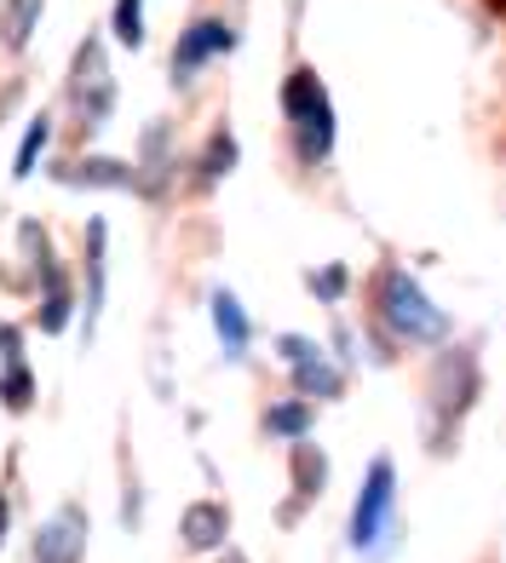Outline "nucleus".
<instances>
[{
    "label": "nucleus",
    "instance_id": "obj_17",
    "mask_svg": "<svg viewBox=\"0 0 506 563\" xmlns=\"http://www.w3.org/2000/svg\"><path fill=\"white\" fill-rule=\"evenodd\" d=\"M162 144H167V126H150L144 133V190H162V173H167Z\"/></svg>",
    "mask_w": 506,
    "mask_h": 563
},
{
    "label": "nucleus",
    "instance_id": "obj_5",
    "mask_svg": "<svg viewBox=\"0 0 506 563\" xmlns=\"http://www.w3.org/2000/svg\"><path fill=\"white\" fill-rule=\"evenodd\" d=\"M81 547H87V518H81V506H64L53 523H41L35 563H81Z\"/></svg>",
    "mask_w": 506,
    "mask_h": 563
},
{
    "label": "nucleus",
    "instance_id": "obj_14",
    "mask_svg": "<svg viewBox=\"0 0 506 563\" xmlns=\"http://www.w3.org/2000/svg\"><path fill=\"white\" fill-rule=\"evenodd\" d=\"M46 139H53V121H46V115H35V121H30V133H23V144H18V162H12V178H30V173H35V162H41V150H46Z\"/></svg>",
    "mask_w": 506,
    "mask_h": 563
},
{
    "label": "nucleus",
    "instance_id": "obj_16",
    "mask_svg": "<svg viewBox=\"0 0 506 563\" xmlns=\"http://www.w3.org/2000/svg\"><path fill=\"white\" fill-rule=\"evenodd\" d=\"M116 41L144 46V0H116Z\"/></svg>",
    "mask_w": 506,
    "mask_h": 563
},
{
    "label": "nucleus",
    "instance_id": "obj_10",
    "mask_svg": "<svg viewBox=\"0 0 506 563\" xmlns=\"http://www.w3.org/2000/svg\"><path fill=\"white\" fill-rule=\"evenodd\" d=\"M98 311H105V224H87V334H92V322Z\"/></svg>",
    "mask_w": 506,
    "mask_h": 563
},
{
    "label": "nucleus",
    "instance_id": "obj_11",
    "mask_svg": "<svg viewBox=\"0 0 506 563\" xmlns=\"http://www.w3.org/2000/svg\"><path fill=\"white\" fill-rule=\"evenodd\" d=\"M213 328H219V340H224V351H231V356H242L248 351V334H253V328H248V317H242V305H237V294H213Z\"/></svg>",
    "mask_w": 506,
    "mask_h": 563
},
{
    "label": "nucleus",
    "instance_id": "obj_12",
    "mask_svg": "<svg viewBox=\"0 0 506 563\" xmlns=\"http://www.w3.org/2000/svg\"><path fill=\"white\" fill-rule=\"evenodd\" d=\"M41 282H46V299H41V328L46 334H58V328L69 322V288H64V276H58V265L41 253Z\"/></svg>",
    "mask_w": 506,
    "mask_h": 563
},
{
    "label": "nucleus",
    "instance_id": "obj_21",
    "mask_svg": "<svg viewBox=\"0 0 506 563\" xmlns=\"http://www.w3.org/2000/svg\"><path fill=\"white\" fill-rule=\"evenodd\" d=\"M317 288H322L328 299H334V294L345 288V271H340V265H334V271H322V276H317Z\"/></svg>",
    "mask_w": 506,
    "mask_h": 563
},
{
    "label": "nucleus",
    "instance_id": "obj_20",
    "mask_svg": "<svg viewBox=\"0 0 506 563\" xmlns=\"http://www.w3.org/2000/svg\"><path fill=\"white\" fill-rule=\"evenodd\" d=\"M0 363H18V328H0Z\"/></svg>",
    "mask_w": 506,
    "mask_h": 563
},
{
    "label": "nucleus",
    "instance_id": "obj_6",
    "mask_svg": "<svg viewBox=\"0 0 506 563\" xmlns=\"http://www.w3.org/2000/svg\"><path fill=\"white\" fill-rule=\"evenodd\" d=\"M283 356H288V368H294V379H299V391H311V397H340V368H328L322 363V351L311 345V340H299V334H288L283 340Z\"/></svg>",
    "mask_w": 506,
    "mask_h": 563
},
{
    "label": "nucleus",
    "instance_id": "obj_22",
    "mask_svg": "<svg viewBox=\"0 0 506 563\" xmlns=\"http://www.w3.org/2000/svg\"><path fill=\"white\" fill-rule=\"evenodd\" d=\"M0 541H7V500H0Z\"/></svg>",
    "mask_w": 506,
    "mask_h": 563
},
{
    "label": "nucleus",
    "instance_id": "obj_19",
    "mask_svg": "<svg viewBox=\"0 0 506 563\" xmlns=\"http://www.w3.org/2000/svg\"><path fill=\"white\" fill-rule=\"evenodd\" d=\"M231 162H237V139H213V150H208V178H224V173H231Z\"/></svg>",
    "mask_w": 506,
    "mask_h": 563
},
{
    "label": "nucleus",
    "instance_id": "obj_2",
    "mask_svg": "<svg viewBox=\"0 0 506 563\" xmlns=\"http://www.w3.org/2000/svg\"><path fill=\"white\" fill-rule=\"evenodd\" d=\"M283 104H288V115H294L299 156H306V162H322V156H328V144H334V110H328V92H322V81H317L311 69L288 75Z\"/></svg>",
    "mask_w": 506,
    "mask_h": 563
},
{
    "label": "nucleus",
    "instance_id": "obj_18",
    "mask_svg": "<svg viewBox=\"0 0 506 563\" xmlns=\"http://www.w3.org/2000/svg\"><path fill=\"white\" fill-rule=\"evenodd\" d=\"M0 397H7V408H30V397H35V379H30V368H7V379H0Z\"/></svg>",
    "mask_w": 506,
    "mask_h": 563
},
{
    "label": "nucleus",
    "instance_id": "obj_4",
    "mask_svg": "<svg viewBox=\"0 0 506 563\" xmlns=\"http://www.w3.org/2000/svg\"><path fill=\"white\" fill-rule=\"evenodd\" d=\"M392 518V460H374L358 506H351V547H374Z\"/></svg>",
    "mask_w": 506,
    "mask_h": 563
},
{
    "label": "nucleus",
    "instance_id": "obj_7",
    "mask_svg": "<svg viewBox=\"0 0 506 563\" xmlns=\"http://www.w3.org/2000/svg\"><path fill=\"white\" fill-rule=\"evenodd\" d=\"M224 46H231V30H224L219 18H196L185 30V41H179V53H173V64H179V75H190L196 64H208L213 53H224Z\"/></svg>",
    "mask_w": 506,
    "mask_h": 563
},
{
    "label": "nucleus",
    "instance_id": "obj_15",
    "mask_svg": "<svg viewBox=\"0 0 506 563\" xmlns=\"http://www.w3.org/2000/svg\"><path fill=\"white\" fill-rule=\"evenodd\" d=\"M265 426L276 431V438H306L311 431V402H276L265 415Z\"/></svg>",
    "mask_w": 506,
    "mask_h": 563
},
{
    "label": "nucleus",
    "instance_id": "obj_3",
    "mask_svg": "<svg viewBox=\"0 0 506 563\" xmlns=\"http://www.w3.org/2000/svg\"><path fill=\"white\" fill-rule=\"evenodd\" d=\"M69 98H75V110H81L87 126H105L110 98H116V75H110V58H105V41H98V35H87L81 53H75Z\"/></svg>",
    "mask_w": 506,
    "mask_h": 563
},
{
    "label": "nucleus",
    "instance_id": "obj_8",
    "mask_svg": "<svg viewBox=\"0 0 506 563\" xmlns=\"http://www.w3.org/2000/svg\"><path fill=\"white\" fill-rule=\"evenodd\" d=\"M224 529H231V518H224V506H213V500H196V506L185 511V523H179V534H185L190 552L224 547Z\"/></svg>",
    "mask_w": 506,
    "mask_h": 563
},
{
    "label": "nucleus",
    "instance_id": "obj_9",
    "mask_svg": "<svg viewBox=\"0 0 506 563\" xmlns=\"http://www.w3.org/2000/svg\"><path fill=\"white\" fill-rule=\"evenodd\" d=\"M64 185H105V190H121V185H139V173L127 162H110V156H92V162H75V167H58Z\"/></svg>",
    "mask_w": 506,
    "mask_h": 563
},
{
    "label": "nucleus",
    "instance_id": "obj_1",
    "mask_svg": "<svg viewBox=\"0 0 506 563\" xmlns=\"http://www.w3.org/2000/svg\"><path fill=\"white\" fill-rule=\"evenodd\" d=\"M380 317H386L392 334H403V340H443L449 334V317L415 288V276H403V271L380 276Z\"/></svg>",
    "mask_w": 506,
    "mask_h": 563
},
{
    "label": "nucleus",
    "instance_id": "obj_13",
    "mask_svg": "<svg viewBox=\"0 0 506 563\" xmlns=\"http://www.w3.org/2000/svg\"><path fill=\"white\" fill-rule=\"evenodd\" d=\"M46 0H7V18H0V30H7V46H30V30L41 18Z\"/></svg>",
    "mask_w": 506,
    "mask_h": 563
}]
</instances>
